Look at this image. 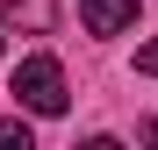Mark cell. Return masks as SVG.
Here are the masks:
<instances>
[{
  "label": "cell",
  "instance_id": "1",
  "mask_svg": "<svg viewBox=\"0 0 158 150\" xmlns=\"http://www.w3.org/2000/svg\"><path fill=\"white\" fill-rule=\"evenodd\" d=\"M7 93H15V107H29V114H65V107H72V93H65V64H58V57H22Z\"/></svg>",
  "mask_w": 158,
  "mask_h": 150
},
{
  "label": "cell",
  "instance_id": "2",
  "mask_svg": "<svg viewBox=\"0 0 158 150\" xmlns=\"http://www.w3.org/2000/svg\"><path fill=\"white\" fill-rule=\"evenodd\" d=\"M79 21H86L94 36H122L129 21H137V0H79Z\"/></svg>",
  "mask_w": 158,
  "mask_h": 150
},
{
  "label": "cell",
  "instance_id": "3",
  "mask_svg": "<svg viewBox=\"0 0 158 150\" xmlns=\"http://www.w3.org/2000/svg\"><path fill=\"white\" fill-rule=\"evenodd\" d=\"M0 21L22 29V36H43L50 21H58V7H50V0H0Z\"/></svg>",
  "mask_w": 158,
  "mask_h": 150
},
{
  "label": "cell",
  "instance_id": "4",
  "mask_svg": "<svg viewBox=\"0 0 158 150\" xmlns=\"http://www.w3.org/2000/svg\"><path fill=\"white\" fill-rule=\"evenodd\" d=\"M36 136H29V121L22 114H0V150H29Z\"/></svg>",
  "mask_w": 158,
  "mask_h": 150
},
{
  "label": "cell",
  "instance_id": "5",
  "mask_svg": "<svg viewBox=\"0 0 158 150\" xmlns=\"http://www.w3.org/2000/svg\"><path fill=\"white\" fill-rule=\"evenodd\" d=\"M137 71H144V79H158V43H144V50H137Z\"/></svg>",
  "mask_w": 158,
  "mask_h": 150
},
{
  "label": "cell",
  "instance_id": "6",
  "mask_svg": "<svg viewBox=\"0 0 158 150\" xmlns=\"http://www.w3.org/2000/svg\"><path fill=\"white\" fill-rule=\"evenodd\" d=\"M144 143H158V114H151V121H144Z\"/></svg>",
  "mask_w": 158,
  "mask_h": 150
}]
</instances>
